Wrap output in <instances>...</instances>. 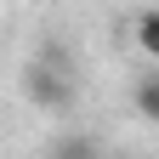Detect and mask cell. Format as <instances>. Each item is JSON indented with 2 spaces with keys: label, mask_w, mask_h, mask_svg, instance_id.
Here are the masks:
<instances>
[{
  "label": "cell",
  "mask_w": 159,
  "mask_h": 159,
  "mask_svg": "<svg viewBox=\"0 0 159 159\" xmlns=\"http://www.w3.org/2000/svg\"><path fill=\"white\" fill-rule=\"evenodd\" d=\"M23 91H29V102H34V108H46V114H63V108L74 102L68 80H63V74H51V68H29V74H23Z\"/></svg>",
  "instance_id": "6da1fadb"
},
{
  "label": "cell",
  "mask_w": 159,
  "mask_h": 159,
  "mask_svg": "<svg viewBox=\"0 0 159 159\" xmlns=\"http://www.w3.org/2000/svg\"><path fill=\"white\" fill-rule=\"evenodd\" d=\"M131 40H136V51H142L148 63H159V6H148V11L131 17Z\"/></svg>",
  "instance_id": "7a4b0ae2"
},
{
  "label": "cell",
  "mask_w": 159,
  "mask_h": 159,
  "mask_svg": "<svg viewBox=\"0 0 159 159\" xmlns=\"http://www.w3.org/2000/svg\"><path fill=\"white\" fill-rule=\"evenodd\" d=\"M131 102H136V114H142V119H153V125H159V63H153L148 74H136Z\"/></svg>",
  "instance_id": "3957f363"
},
{
  "label": "cell",
  "mask_w": 159,
  "mask_h": 159,
  "mask_svg": "<svg viewBox=\"0 0 159 159\" xmlns=\"http://www.w3.org/2000/svg\"><path fill=\"white\" fill-rule=\"evenodd\" d=\"M51 159H108V153H102L97 136L74 131V136H57V142H51Z\"/></svg>",
  "instance_id": "277c9868"
}]
</instances>
